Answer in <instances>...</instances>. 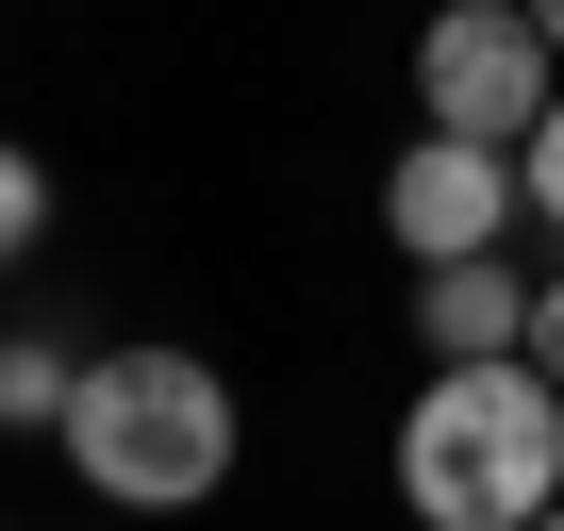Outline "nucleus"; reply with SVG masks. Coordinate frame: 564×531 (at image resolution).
Returning a JSON list of instances; mask_svg holds the SVG:
<instances>
[{
	"instance_id": "f257e3e1",
	"label": "nucleus",
	"mask_w": 564,
	"mask_h": 531,
	"mask_svg": "<svg viewBox=\"0 0 564 531\" xmlns=\"http://www.w3.org/2000/svg\"><path fill=\"white\" fill-rule=\"evenodd\" d=\"M399 498H415V531L564 514V382L547 366H432V399L399 415Z\"/></svg>"
},
{
	"instance_id": "f03ea898",
	"label": "nucleus",
	"mask_w": 564,
	"mask_h": 531,
	"mask_svg": "<svg viewBox=\"0 0 564 531\" xmlns=\"http://www.w3.org/2000/svg\"><path fill=\"white\" fill-rule=\"evenodd\" d=\"M67 465L117 514H183V498L232 481V382L199 349H100L84 399H67Z\"/></svg>"
},
{
	"instance_id": "7ed1b4c3",
	"label": "nucleus",
	"mask_w": 564,
	"mask_h": 531,
	"mask_svg": "<svg viewBox=\"0 0 564 531\" xmlns=\"http://www.w3.org/2000/svg\"><path fill=\"white\" fill-rule=\"evenodd\" d=\"M415 100H432V133H465V150H531L547 133V18L531 0H432V34H415Z\"/></svg>"
},
{
	"instance_id": "20e7f679",
	"label": "nucleus",
	"mask_w": 564,
	"mask_h": 531,
	"mask_svg": "<svg viewBox=\"0 0 564 531\" xmlns=\"http://www.w3.org/2000/svg\"><path fill=\"white\" fill-rule=\"evenodd\" d=\"M514 199H531V166H514V150H465V133H415V150L382 166V232H399L415 266H481V249L514 232Z\"/></svg>"
},
{
	"instance_id": "39448f33",
	"label": "nucleus",
	"mask_w": 564,
	"mask_h": 531,
	"mask_svg": "<svg viewBox=\"0 0 564 531\" xmlns=\"http://www.w3.org/2000/svg\"><path fill=\"white\" fill-rule=\"evenodd\" d=\"M415 333L448 366H531V283L481 249V266H415Z\"/></svg>"
},
{
	"instance_id": "423d86ee",
	"label": "nucleus",
	"mask_w": 564,
	"mask_h": 531,
	"mask_svg": "<svg viewBox=\"0 0 564 531\" xmlns=\"http://www.w3.org/2000/svg\"><path fill=\"white\" fill-rule=\"evenodd\" d=\"M67 399H84V366H67V349H0V415H18V432H34V415L67 432Z\"/></svg>"
},
{
	"instance_id": "0eeeda50",
	"label": "nucleus",
	"mask_w": 564,
	"mask_h": 531,
	"mask_svg": "<svg viewBox=\"0 0 564 531\" xmlns=\"http://www.w3.org/2000/svg\"><path fill=\"white\" fill-rule=\"evenodd\" d=\"M34 232H51V166H34V150H0V266H18Z\"/></svg>"
},
{
	"instance_id": "6e6552de",
	"label": "nucleus",
	"mask_w": 564,
	"mask_h": 531,
	"mask_svg": "<svg viewBox=\"0 0 564 531\" xmlns=\"http://www.w3.org/2000/svg\"><path fill=\"white\" fill-rule=\"evenodd\" d=\"M514 166H531V216H564V100H547V133H531Z\"/></svg>"
},
{
	"instance_id": "1a4fd4ad",
	"label": "nucleus",
	"mask_w": 564,
	"mask_h": 531,
	"mask_svg": "<svg viewBox=\"0 0 564 531\" xmlns=\"http://www.w3.org/2000/svg\"><path fill=\"white\" fill-rule=\"evenodd\" d=\"M531 366L564 382V266H547V283H531Z\"/></svg>"
},
{
	"instance_id": "9d476101",
	"label": "nucleus",
	"mask_w": 564,
	"mask_h": 531,
	"mask_svg": "<svg viewBox=\"0 0 564 531\" xmlns=\"http://www.w3.org/2000/svg\"><path fill=\"white\" fill-rule=\"evenodd\" d=\"M531 18H547V51H564V0H531Z\"/></svg>"
},
{
	"instance_id": "9b49d317",
	"label": "nucleus",
	"mask_w": 564,
	"mask_h": 531,
	"mask_svg": "<svg viewBox=\"0 0 564 531\" xmlns=\"http://www.w3.org/2000/svg\"><path fill=\"white\" fill-rule=\"evenodd\" d=\"M531 531H564V514H531Z\"/></svg>"
}]
</instances>
